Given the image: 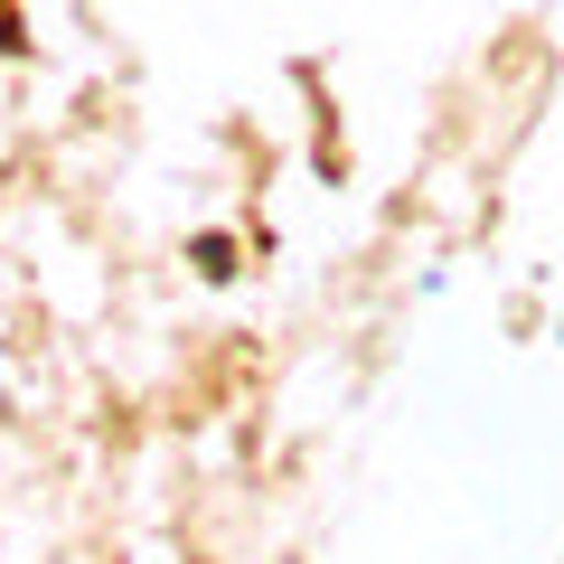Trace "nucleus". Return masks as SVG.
Wrapping results in <instances>:
<instances>
[]
</instances>
